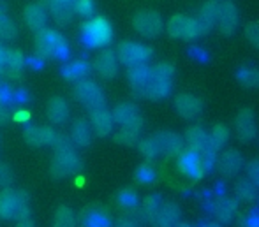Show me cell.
Instances as JSON below:
<instances>
[{"label": "cell", "mask_w": 259, "mask_h": 227, "mask_svg": "<svg viewBox=\"0 0 259 227\" xmlns=\"http://www.w3.org/2000/svg\"><path fill=\"white\" fill-rule=\"evenodd\" d=\"M23 20L30 30L39 32L46 27V21H48V11L45 9L42 4H30V6L25 7Z\"/></svg>", "instance_id": "20"}, {"label": "cell", "mask_w": 259, "mask_h": 227, "mask_svg": "<svg viewBox=\"0 0 259 227\" xmlns=\"http://www.w3.org/2000/svg\"><path fill=\"white\" fill-rule=\"evenodd\" d=\"M94 69L97 71V74L104 79H111L118 74V58L116 53L109 48H104L94 60Z\"/></svg>", "instance_id": "14"}, {"label": "cell", "mask_w": 259, "mask_h": 227, "mask_svg": "<svg viewBox=\"0 0 259 227\" xmlns=\"http://www.w3.org/2000/svg\"><path fill=\"white\" fill-rule=\"evenodd\" d=\"M60 134L57 132L52 127H45V125H27L23 130V138L28 145L32 146H55L57 139Z\"/></svg>", "instance_id": "11"}, {"label": "cell", "mask_w": 259, "mask_h": 227, "mask_svg": "<svg viewBox=\"0 0 259 227\" xmlns=\"http://www.w3.org/2000/svg\"><path fill=\"white\" fill-rule=\"evenodd\" d=\"M92 127L87 122L85 118H78L72 122L71 125V134H69V139L71 143H74L76 146H89L92 143Z\"/></svg>", "instance_id": "27"}, {"label": "cell", "mask_w": 259, "mask_h": 227, "mask_svg": "<svg viewBox=\"0 0 259 227\" xmlns=\"http://www.w3.org/2000/svg\"><path fill=\"white\" fill-rule=\"evenodd\" d=\"M240 23V14L238 9L233 2H222L219 4L217 9V20H215V25L219 27V30L224 35H231L236 32Z\"/></svg>", "instance_id": "10"}, {"label": "cell", "mask_w": 259, "mask_h": 227, "mask_svg": "<svg viewBox=\"0 0 259 227\" xmlns=\"http://www.w3.org/2000/svg\"><path fill=\"white\" fill-rule=\"evenodd\" d=\"M53 227H76V213L72 211V208L65 204L58 206L53 217Z\"/></svg>", "instance_id": "32"}, {"label": "cell", "mask_w": 259, "mask_h": 227, "mask_svg": "<svg viewBox=\"0 0 259 227\" xmlns=\"http://www.w3.org/2000/svg\"><path fill=\"white\" fill-rule=\"evenodd\" d=\"M154 138L157 139V145H159L160 155L166 157H177L178 153L184 148V141L178 134L171 132V130H159L157 134H154Z\"/></svg>", "instance_id": "18"}, {"label": "cell", "mask_w": 259, "mask_h": 227, "mask_svg": "<svg viewBox=\"0 0 259 227\" xmlns=\"http://www.w3.org/2000/svg\"><path fill=\"white\" fill-rule=\"evenodd\" d=\"M83 162L72 145L58 146L55 148V155L52 159V166H50V173L53 178H69L76 176L81 171Z\"/></svg>", "instance_id": "3"}, {"label": "cell", "mask_w": 259, "mask_h": 227, "mask_svg": "<svg viewBox=\"0 0 259 227\" xmlns=\"http://www.w3.org/2000/svg\"><path fill=\"white\" fill-rule=\"evenodd\" d=\"M180 218V208L175 203H162L157 211L155 218L152 220L154 227H175Z\"/></svg>", "instance_id": "24"}, {"label": "cell", "mask_w": 259, "mask_h": 227, "mask_svg": "<svg viewBox=\"0 0 259 227\" xmlns=\"http://www.w3.org/2000/svg\"><path fill=\"white\" fill-rule=\"evenodd\" d=\"M203 227H221L219 224H206V225H203Z\"/></svg>", "instance_id": "53"}, {"label": "cell", "mask_w": 259, "mask_h": 227, "mask_svg": "<svg viewBox=\"0 0 259 227\" xmlns=\"http://www.w3.org/2000/svg\"><path fill=\"white\" fill-rule=\"evenodd\" d=\"M14 180V174L13 171H11V167L7 166V164L0 162V189H6V187H9L11 183Z\"/></svg>", "instance_id": "44"}, {"label": "cell", "mask_w": 259, "mask_h": 227, "mask_svg": "<svg viewBox=\"0 0 259 227\" xmlns=\"http://www.w3.org/2000/svg\"><path fill=\"white\" fill-rule=\"evenodd\" d=\"M118 203L122 204L123 208H129V210H133V208L138 206V194L134 192V190H122V192L118 194Z\"/></svg>", "instance_id": "42"}, {"label": "cell", "mask_w": 259, "mask_h": 227, "mask_svg": "<svg viewBox=\"0 0 259 227\" xmlns=\"http://www.w3.org/2000/svg\"><path fill=\"white\" fill-rule=\"evenodd\" d=\"M257 134L256 116L252 109H242L236 116V138L242 143H250Z\"/></svg>", "instance_id": "15"}, {"label": "cell", "mask_w": 259, "mask_h": 227, "mask_svg": "<svg viewBox=\"0 0 259 227\" xmlns=\"http://www.w3.org/2000/svg\"><path fill=\"white\" fill-rule=\"evenodd\" d=\"M150 71H152V76H155V78L167 79V81H173L175 67L169 64V62H160V64H157L155 67H152Z\"/></svg>", "instance_id": "41"}, {"label": "cell", "mask_w": 259, "mask_h": 227, "mask_svg": "<svg viewBox=\"0 0 259 227\" xmlns=\"http://www.w3.org/2000/svg\"><path fill=\"white\" fill-rule=\"evenodd\" d=\"M169 92H171V81L150 76V81H148L147 88L143 92V97L152 99V101H160V99H166L169 95Z\"/></svg>", "instance_id": "29"}, {"label": "cell", "mask_w": 259, "mask_h": 227, "mask_svg": "<svg viewBox=\"0 0 259 227\" xmlns=\"http://www.w3.org/2000/svg\"><path fill=\"white\" fill-rule=\"evenodd\" d=\"M81 41L89 48H106L113 41V27L106 18L94 16L81 25Z\"/></svg>", "instance_id": "4"}, {"label": "cell", "mask_w": 259, "mask_h": 227, "mask_svg": "<svg viewBox=\"0 0 259 227\" xmlns=\"http://www.w3.org/2000/svg\"><path fill=\"white\" fill-rule=\"evenodd\" d=\"M208 141H210V146L217 152L219 148L226 145L229 141V129L224 125V123H219L211 129V132L208 134Z\"/></svg>", "instance_id": "34"}, {"label": "cell", "mask_w": 259, "mask_h": 227, "mask_svg": "<svg viewBox=\"0 0 259 227\" xmlns=\"http://www.w3.org/2000/svg\"><path fill=\"white\" fill-rule=\"evenodd\" d=\"M175 109L185 120H194L201 115L203 102L199 97L192 94H180L175 97Z\"/></svg>", "instance_id": "13"}, {"label": "cell", "mask_w": 259, "mask_h": 227, "mask_svg": "<svg viewBox=\"0 0 259 227\" xmlns=\"http://www.w3.org/2000/svg\"><path fill=\"white\" fill-rule=\"evenodd\" d=\"M240 227H259V213H256V211L249 213L240 222Z\"/></svg>", "instance_id": "47"}, {"label": "cell", "mask_w": 259, "mask_h": 227, "mask_svg": "<svg viewBox=\"0 0 259 227\" xmlns=\"http://www.w3.org/2000/svg\"><path fill=\"white\" fill-rule=\"evenodd\" d=\"M30 217L28 197L25 192L13 187H6L0 190V218L2 220H21Z\"/></svg>", "instance_id": "2"}, {"label": "cell", "mask_w": 259, "mask_h": 227, "mask_svg": "<svg viewBox=\"0 0 259 227\" xmlns=\"http://www.w3.org/2000/svg\"><path fill=\"white\" fill-rule=\"evenodd\" d=\"M175 227H192V225H189V224H177Z\"/></svg>", "instance_id": "52"}, {"label": "cell", "mask_w": 259, "mask_h": 227, "mask_svg": "<svg viewBox=\"0 0 259 227\" xmlns=\"http://www.w3.org/2000/svg\"><path fill=\"white\" fill-rule=\"evenodd\" d=\"M213 213L221 222H231L236 213V201L226 199V197L217 199L213 203Z\"/></svg>", "instance_id": "31"}, {"label": "cell", "mask_w": 259, "mask_h": 227, "mask_svg": "<svg viewBox=\"0 0 259 227\" xmlns=\"http://www.w3.org/2000/svg\"><path fill=\"white\" fill-rule=\"evenodd\" d=\"M90 72V64L83 58H74V60H67L62 65V76L69 81H79L85 79Z\"/></svg>", "instance_id": "25"}, {"label": "cell", "mask_w": 259, "mask_h": 227, "mask_svg": "<svg viewBox=\"0 0 259 227\" xmlns=\"http://www.w3.org/2000/svg\"><path fill=\"white\" fill-rule=\"evenodd\" d=\"M217 9H219V2H215V0L205 2L201 6L198 18H196L199 28H201V34H208V32L215 27V20H217Z\"/></svg>", "instance_id": "28"}, {"label": "cell", "mask_w": 259, "mask_h": 227, "mask_svg": "<svg viewBox=\"0 0 259 227\" xmlns=\"http://www.w3.org/2000/svg\"><path fill=\"white\" fill-rule=\"evenodd\" d=\"M238 81L247 88H257L259 86V69L256 67H243L236 74Z\"/></svg>", "instance_id": "37"}, {"label": "cell", "mask_w": 259, "mask_h": 227, "mask_svg": "<svg viewBox=\"0 0 259 227\" xmlns=\"http://www.w3.org/2000/svg\"><path fill=\"white\" fill-rule=\"evenodd\" d=\"M178 167L182 169V173L194 178H201L203 173H205L201 166V157H199V153L192 152V150L182 153L180 159H178Z\"/></svg>", "instance_id": "26"}, {"label": "cell", "mask_w": 259, "mask_h": 227, "mask_svg": "<svg viewBox=\"0 0 259 227\" xmlns=\"http://www.w3.org/2000/svg\"><path fill=\"white\" fill-rule=\"evenodd\" d=\"M185 141H187V145H189V150H192V152H196V153H203V152H206V150H213L210 146V141H208L206 130L203 129L201 125L189 127L187 132H185Z\"/></svg>", "instance_id": "23"}, {"label": "cell", "mask_w": 259, "mask_h": 227, "mask_svg": "<svg viewBox=\"0 0 259 227\" xmlns=\"http://www.w3.org/2000/svg\"><path fill=\"white\" fill-rule=\"evenodd\" d=\"M81 225L83 227H111L109 217L101 208H87L81 213Z\"/></svg>", "instance_id": "30"}, {"label": "cell", "mask_w": 259, "mask_h": 227, "mask_svg": "<svg viewBox=\"0 0 259 227\" xmlns=\"http://www.w3.org/2000/svg\"><path fill=\"white\" fill-rule=\"evenodd\" d=\"M115 53H116V58H118V64H123V65H127V67L147 64L152 58L150 48L141 44V42H134V41L120 42Z\"/></svg>", "instance_id": "6"}, {"label": "cell", "mask_w": 259, "mask_h": 227, "mask_svg": "<svg viewBox=\"0 0 259 227\" xmlns=\"http://www.w3.org/2000/svg\"><path fill=\"white\" fill-rule=\"evenodd\" d=\"M0 50H2V44H0Z\"/></svg>", "instance_id": "54"}, {"label": "cell", "mask_w": 259, "mask_h": 227, "mask_svg": "<svg viewBox=\"0 0 259 227\" xmlns=\"http://www.w3.org/2000/svg\"><path fill=\"white\" fill-rule=\"evenodd\" d=\"M136 176H138V180H140V181L148 183V181H152V180H154V178H155V174H154V171H152L148 166H141L140 169H138Z\"/></svg>", "instance_id": "46"}, {"label": "cell", "mask_w": 259, "mask_h": 227, "mask_svg": "<svg viewBox=\"0 0 259 227\" xmlns=\"http://www.w3.org/2000/svg\"><path fill=\"white\" fill-rule=\"evenodd\" d=\"M215 166L222 176L235 178L243 167V157L238 150H226L219 157H215Z\"/></svg>", "instance_id": "12"}, {"label": "cell", "mask_w": 259, "mask_h": 227, "mask_svg": "<svg viewBox=\"0 0 259 227\" xmlns=\"http://www.w3.org/2000/svg\"><path fill=\"white\" fill-rule=\"evenodd\" d=\"M115 141L122 146H134L140 141V130L131 127H120L118 132H115Z\"/></svg>", "instance_id": "38"}, {"label": "cell", "mask_w": 259, "mask_h": 227, "mask_svg": "<svg viewBox=\"0 0 259 227\" xmlns=\"http://www.w3.org/2000/svg\"><path fill=\"white\" fill-rule=\"evenodd\" d=\"M16 227H34V222H32V218H30V217L21 218V220H18Z\"/></svg>", "instance_id": "51"}, {"label": "cell", "mask_w": 259, "mask_h": 227, "mask_svg": "<svg viewBox=\"0 0 259 227\" xmlns=\"http://www.w3.org/2000/svg\"><path fill=\"white\" fill-rule=\"evenodd\" d=\"M160 204H162V201H160L159 196H148L147 199L143 201V204H141V217L152 224L157 211H159Z\"/></svg>", "instance_id": "36"}, {"label": "cell", "mask_w": 259, "mask_h": 227, "mask_svg": "<svg viewBox=\"0 0 259 227\" xmlns=\"http://www.w3.org/2000/svg\"><path fill=\"white\" fill-rule=\"evenodd\" d=\"M245 37L250 44L259 50V21H250L245 25Z\"/></svg>", "instance_id": "43"}, {"label": "cell", "mask_w": 259, "mask_h": 227, "mask_svg": "<svg viewBox=\"0 0 259 227\" xmlns=\"http://www.w3.org/2000/svg\"><path fill=\"white\" fill-rule=\"evenodd\" d=\"M18 35V28L14 25V21L9 18V14L6 11L0 9V39L2 41H13Z\"/></svg>", "instance_id": "35"}, {"label": "cell", "mask_w": 259, "mask_h": 227, "mask_svg": "<svg viewBox=\"0 0 259 227\" xmlns=\"http://www.w3.org/2000/svg\"><path fill=\"white\" fill-rule=\"evenodd\" d=\"M133 27L140 35L148 39H154L164 30V20L157 11L143 9L138 11L133 18Z\"/></svg>", "instance_id": "7"}, {"label": "cell", "mask_w": 259, "mask_h": 227, "mask_svg": "<svg viewBox=\"0 0 259 227\" xmlns=\"http://www.w3.org/2000/svg\"><path fill=\"white\" fill-rule=\"evenodd\" d=\"M72 95L78 102H81L87 109H97V108H104L106 106V95L103 88L97 85L96 81L85 78L76 81L74 88H72Z\"/></svg>", "instance_id": "5"}, {"label": "cell", "mask_w": 259, "mask_h": 227, "mask_svg": "<svg viewBox=\"0 0 259 227\" xmlns=\"http://www.w3.org/2000/svg\"><path fill=\"white\" fill-rule=\"evenodd\" d=\"M111 115L115 123H118L120 127H131V129L138 130H141L143 127V116H141L140 109L131 102H122V104L115 106Z\"/></svg>", "instance_id": "9"}, {"label": "cell", "mask_w": 259, "mask_h": 227, "mask_svg": "<svg viewBox=\"0 0 259 227\" xmlns=\"http://www.w3.org/2000/svg\"><path fill=\"white\" fill-rule=\"evenodd\" d=\"M14 118H16L18 122H28V120H30V113L25 111V109H18V111L14 113Z\"/></svg>", "instance_id": "49"}, {"label": "cell", "mask_w": 259, "mask_h": 227, "mask_svg": "<svg viewBox=\"0 0 259 227\" xmlns=\"http://www.w3.org/2000/svg\"><path fill=\"white\" fill-rule=\"evenodd\" d=\"M72 2H74V0H42V6H45L46 11L52 13L55 21H57L60 27H64V25L71 23L72 14H74V11H72Z\"/></svg>", "instance_id": "17"}, {"label": "cell", "mask_w": 259, "mask_h": 227, "mask_svg": "<svg viewBox=\"0 0 259 227\" xmlns=\"http://www.w3.org/2000/svg\"><path fill=\"white\" fill-rule=\"evenodd\" d=\"M90 127L92 130L101 138H106L113 132V127H115V120H113V115L109 109L104 108H97L90 111Z\"/></svg>", "instance_id": "16"}, {"label": "cell", "mask_w": 259, "mask_h": 227, "mask_svg": "<svg viewBox=\"0 0 259 227\" xmlns=\"http://www.w3.org/2000/svg\"><path fill=\"white\" fill-rule=\"evenodd\" d=\"M35 53L39 60H46V58L60 60V58H67L69 44L60 32L45 27L35 35Z\"/></svg>", "instance_id": "1"}, {"label": "cell", "mask_w": 259, "mask_h": 227, "mask_svg": "<svg viewBox=\"0 0 259 227\" xmlns=\"http://www.w3.org/2000/svg\"><path fill=\"white\" fill-rule=\"evenodd\" d=\"M9 118H11V113H9V108H7V102L0 101V125L6 123Z\"/></svg>", "instance_id": "48"}, {"label": "cell", "mask_w": 259, "mask_h": 227, "mask_svg": "<svg viewBox=\"0 0 259 227\" xmlns=\"http://www.w3.org/2000/svg\"><path fill=\"white\" fill-rule=\"evenodd\" d=\"M27 58L21 51L18 50H6L4 51L2 65H0V72L7 76H18L25 69Z\"/></svg>", "instance_id": "19"}, {"label": "cell", "mask_w": 259, "mask_h": 227, "mask_svg": "<svg viewBox=\"0 0 259 227\" xmlns=\"http://www.w3.org/2000/svg\"><path fill=\"white\" fill-rule=\"evenodd\" d=\"M138 148H140L141 155L147 157V159H157L160 155V150H159V145H157V139L154 136L150 138H145L141 141H138Z\"/></svg>", "instance_id": "39"}, {"label": "cell", "mask_w": 259, "mask_h": 227, "mask_svg": "<svg viewBox=\"0 0 259 227\" xmlns=\"http://www.w3.org/2000/svg\"><path fill=\"white\" fill-rule=\"evenodd\" d=\"M166 30L171 37L185 39V41H192V39H198L199 35H203L196 18L185 16V14H175L173 18H169Z\"/></svg>", "instance_id": "8"}, {"label": "cell", "mask_w": 259, "mask_h": 227, "mask_svg": "<svg viewBox=\"0 0 259 227\" xmlns=\"http://www.w3.org/2000/svg\"><path fill=\"white\" fill-rule=\"evenodd\" d=\"M115 227H140V224H138L134 218H122Z\"/></svg>", "instance_id": "50"}, {"label": "cell", "mask_w": 259, "mask_h": 227, "mask_svg": "<svg viewBox=\"0 0 259 227\" xmlns=\"http://www.w3.org/2000/svg\"><path fill=\"white\" fill-rule=\"evenodd\" d=\"M46 113H48V120L55 125H62L69 120L71 116V106L65 101L64 97H52L48 102V108H46Z\"/></svg>", "instance_id": "21"}, {"label": "cell", "mask_w": 259, "mask_h": 227, "mask_svg": "<svg viewBox=\"0 0 259 227\" xmlns=\"http://www.w3.org/2000/svg\"><path fill=\"white\" fill-rule=\"evenodd\" d=\"M235 196L238 201H245L250 203L257 197V187L247 178V180H240L235 187Z\"/></svg>", "instance_id": "33"}, {"label": "cell", "mask_w": 259, "mask_h": 227, "mask_svg": "<svg viewBox=\"0 0 259 227\" xmlns=\"http://www.w3.org/2000/svg\"><path fill=\"white\" fill-rule=\"evenodd\" d=\"M247 174H249V180L259 189V159H252L247 164Z\"/></svg>", "instance_id": "45"}, {"label": "cell", "mask_w": 259, "mask_h": 227, "mask_svg": "<svg viewBox=\"0 0 259 227\" xmlns=\"http://www.w3.org/2000/svg\"><path fill=\"white\" fill-rule=\"evenodd\" d=\"M150 76L152 71L147 64H141V65H134V67H129L127 71V78H129V83L133 86L134 94L143 97V92L147 88L148 81H150Z\"/></svg>", "instance_id": "22"}, {"label": "cell", "mask_w": 259, "mask_h": 227, "mask_svg": "<svg viewBox=\"0 0 259 227\" xmlns=\"http://www.w3.org/2000/svg\"><path fill=\"white\" fill-rule=\"evenodd\" d=\"M72 11L74 14L83 18H90L96 11V2L94 0H74L72 2Z\"/></svg>", "instance_id": "40"}]
</instances>
